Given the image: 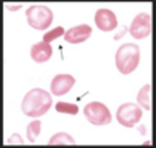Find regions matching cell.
<instances>
[{
  "instance_id": "cell-16",
  "label": "cell",
  "mask_w": 156,
  "mask_h": 148,
  "mask_svg": "<svg viewBox=\"0 0 156 148\" xmlns=\"http://www.w3.org/2000/svg\"><path fill=\"white\" fill-rule=\"evenodd\" d=\"M19 137H20L19 134H12V136H11V139L8 140V145H12V143H16V142H17L19 145H22V143H23V140H20Z\"/></svg>"
},
{
  "instance_id": "cell-1",
  "label": "cell",
  "mask_w": 156,
  "mask_h": 148,
  "mask_svg": "<svg viewBox=\"0 0 156 148\" xmlns=\"http://www.w3.org/2000/svg\"><path fill=\"white\" fill-rule=\"evenodd\" d=\"M51 106V97L44 89H31L22 100V112L28 117H41L48 112Z\"/></svg>"
},
{
  "instance_id": "cell-14",
  "label": "cell",
  "mask_w": 156,
  "mask_h": 148,
  "mask_svg": "<svg viewBox=\"0 0 156 148\" xmlns=\"http://www.w3.org/2000/svg\"><path fill=\"white\" fill-rule=\"evenodd\" d=\"M55 109L58 112H62V114H70V115H76L78 114V106L73 104V103H64V101H58L55 104Z\"/></svg>"
},
{
  "instance_id": "cell-11",
  "label": "cell",
  "mask_w": 156,
  "mask_h": 148,
  "mask_svg": "<svg viewBox=\"0 0 156 148\" xmlns=\"http://www.w3.org/2000/svg\"><path fill=\"white\" fill-rule=\"evenodd\" d=\"M150 92H151V86L150 84H145L137 93V103L140 107L150 111L151 109V103H150Z\"/></svg>"
},
{
  "instance_id": "cell-5",
  "label": "cell",
  "mask_w": 156,
  "mask_h": 148,
  "mask_svg": "<svg viewBox=\"0 0 156 148\" xmlns=\"http://www.w3.org/2000/svg\"><path fill=\"white\" fill-rule=\"evenodd\" d=\"M115 117H117V122H119L122 126L131 128V126H134L140 122L142 109L136 103H123L122 106H119Z\"/></svg>"
},
{
  "instance_id": "cell-4",
  "label": "cell",
  "mask_w": 156,
  "mask_h": 148,
  "mask_svg": "<svg viewBox=\"0 0 156 148\" xmlns=\"http://www.w3.org/2000/svg\"><path fill=\"white\" fill-rule=\"evenodd\" d=\"M86 118L89 120L92 125L95 126H105V125H109L111 123V112L108 109V106L106 104H103L100 101H90L84 106V109H83Z\"/></svg>"
},
{
  "instance_id": "cell-2",
  "label": "cell",
  "mask_w": 156,
  "mask_h": 148,
  "mask_svg": "<svg viewBox=\"0 0 156 148\" xmlns=\"http://www.w3.org/2000/svg\"><path fill=\"white\" fill-rule=\"evenodd\" d=\"M140 61V50L136 44H123L115 51V65L117 70L123 75H128L136 70Z\"/></svg>"
},
{
  "instance_id": "cell-6",
  "label": "cell",
  "mask_w": 156,
  "mask_h": 148,
  "mask_svg": "<svg viewBox=\"0 0 156 148\" xmlns=\"http://www.w3.org/2000/svg\"><path fill=\"white\" fill-rule=\"evenodd\" d=\"M151 17L150 14H147V12H140V14H137L131 25H129V34H131L133 37L136 39H144L150 34V30H151Z\"/></svg>"
},
{
  "instance_id": "cell-10",
  "label": "cell",
  "mask_w": 156,
  "mask_h": 148,
  "mask_svg": "<svg viewBox=\"0 0 156 148\" xmlns=\"http://www.w3.org/2000/svg\"><path fill=\"white\" fill-rule=\"evenodd\" d=\"M51 47L50 44L47 42H37L31 47V59L34 62H39V64H42V62H47L50 58H51Z\"/></svg>"
},
{
  "instance_id": "cell-8",
  "label": "cell",
  "mask_w": 156,
  "mask_h": 148,
  "mask_svg": "<svg viewBox=\"0 0 156 148\" xmlns=\"http://www.w3.org/2000/svg\"><path fill=\"white\" fill-rule=\"evenodd\" d=\"M95 25L98 26V30L101 31H112L115 30L117 26V17L112 11L106 9V8H101L95 12Z\"/></svg>"
},
{
  "instance_id": "cell-9",
  "label": "cell",
  "mask_w": 156,
  "mask_h": 148,
  "mask_svg": "<svg viewBox=\"0 0 156 148\" xmlns=\"http://www.w3.org/2000/svg\"><path fill=\"white\" fill-rule=\"evenodd\" d=\"M92 30H90L89 25H78V26H72L70 30H67L64 33V39L70 44H81L90 37Z\"/></svg>"
},
{
  "instance_id": "cell-12",
  "label": "cell",
  "mask_w": 156,
  "mask_h": 148,
  "mask_svg": "<svg viewBox=\"0 0 156 148\" xmlns=\"http://www.w3.org/2000/svg\"><path fill=\"white\" fill-rule=\"evenodd\" d=\"M48 145H75V139L67 132H56L50 137Z\"/></svg>"
},
{
  "instance_id": "cell-15",
  "label": "cell",
  "mask_w": 156,
  "mask_h": 148,
  "mask_svg": "<svg viewBox=\"0 0 156 148\" xmlns=\"http://www.w3.org/2000/svg\"><path fill=\"white\" fill-rule=\"evenodd\" d=\"M64 28L62 26H56V28H53L51 31H48V33H45L44 34V42H47V44H50L51 41H55V39H58V37H61V36H64Z\"/></svg>"
},
{
  "instance_id": "cell-7",
  "label": "cell",
  "mask_w": 156,
  "mask_h": 148,
  "mask_svg": "<svg viewBox=\"0 0 156 148\" xmlns=\"http://www.w3.org/2000/svg\"><path fill=\"white\" fill-rule=\"evenodd\" d=\"M73 84H75V78L72 75H69V73H59V75H56L53 79H51L50 90H51L53 95L61 97V95H64V93L70 92Z\"/></svg>"
},
{
  "instance_id": "cell-13",
  "label": "cell",
  "mask_w": 156,
  "mask_h": 148,
  "mask_svg": "<svg viewBox=\"0 0 156 148\" xmlns=\"http://www.w3.org/2000/svg\"><path fill=\"white\" fill-rule=\"evenodd\" d=\"M41 128H42V123L39 122V120H34V122H31L27 126V137H28L30 143L36 142V137L39 136V132H41Z\"/></svg>"
},
{
  "instance_id": "cell-3",
  "label": "cell",
  "mask_w": 156,
  "mask_h": 148,
  "mask_svg": "<svg viewBox=\"0 0 156 148\" xmlns=\"http://www.w3.org/2000/svg\"><path fill=\"white\" fill-rule=\"evenodd\" d=\"M28 25L34 30H45L53 23V12L44 5H33L27 9Z\"/></svg>"
},
{
  "instance_id": "cell-17",
  "label": "cell",
  "mask_w": 156,
  "mask_h": 148,
  "mask_svg": "<svg viewBox=\"0 0 156 148\" xmlns=\"http://www.w3.org/2000/svg\"><path fill=\"white\" fill-rule=\"evenodd\" d=\"M22 5H16V6H12V5H6V8H9V9H19Z\"/></svg>"
}]
</instances>
